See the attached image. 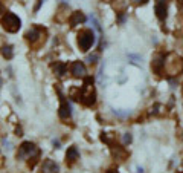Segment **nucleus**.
Instances as JSON below:
<instances>
[{
  "mask_svg": "<svg viewBox=\"0 0 183 173\" xmlns=\"http://www.w3.org/2000/svg\"><path fill=\"white\" fill-rule=\"evenodd\" d=\"M177 173H183V162H182V164H180V167L177 169Z\"/></svg>",
  "mask_w": 183,
  "mask_h": 173,
  "instance_id": "obj_24",
  "label": "nucleus"
},
{
  "mask_svg": "<svg viewBox=\"0 0 183 173\" xmlns=\"http://www.w3.org/2000/svg\"><path fill=\"white\" fill-rule=\"evenodd\" d=\"M52 146H54L55 149H60V141H58V139H54V141H52Z\"/></svg>",
  "mask_w": 183,
  "mask_h": 173,
  "instance_id": "obj_23",
  "label": "nucleus"
},
{
  "mask_svg": "<svg viewBox=\"0 0 183 173\" xmlns=\"http://www.w3.org/2000/svg\"><path fill=\"white\" fill-rule=\"evenodd\" d=\"M160 109H163V106H162V104H159V103H156L153 107H151V114H153V115H159Z\"/></svg>",
  "mask_w": 183,
  "mask_h": 173,
  "instance_id": "obj_17",
  "label": "nucleus"
},
{
  "mask_svg": "<svg viewBox=\"0 0 183 173\" xmlns=\"http://www.w3.org/2000/svg\"><path fill=\"white\" fill-rule=\"evenodd\" d=\"M2 12H3V5L0 3V14H2Z\"/></svg>",
  "mask_w": 183,
  "mask_h": 173,
  "instance_id": "obj_26",
  "label": "nucleus"
},
{
  "mask_svg": "<svg viewBox=\"0 0 183 173\" xmlns=\"http://www.w3.org/2000/svg\"><path fill=\"white\" fill-rule=\"evenodd\" d=\"M165 70L168 72L170 77H177L183 70V61L180 57H175L174 54H171L170 57H166V66Z\"/></svg>",
  "mask_w": 183,
  "mask_h": 173,
  "instance_id": "obj_5",
  "label": "nucleus"
},
{
  "mask_svg": "<svg viewBox=\"0 0 183 173\" xmlns=\"http://www.w3.org/2000/svg\"><path fill=\"white\" fill-rule=\"evenodd\" d=\"M52 69L57 77H64V74L67 72V64L63 61H55V64H52Z\"/></svg>",
  "mask_w": 183,
  "mask_h": 173,
  "instance_id": "obj_14",
  "label": "nucleus"
},
{
  "mask_svg": "<svg viewBox=\"0 0 183 173\" xmlns=\"http://www.w3.org/2000/svg\"><path fill=\"white\" fill-rule=\"evenodd\" d=\"M180 3H182V5H183V0H180Z\"/></svg>",
  "mask_w": 183,
  "mask_h": 173,
  "instance_id": "obj_30",
  "label": "nucleus"
},
{
  "mask_svg": "<svg viewBox=\"0 0 183 173\" xmlns=\"http://www.w3.org/2000/svg\"><path fill=\"white\" fill-rule=\"evenodd\" d=\"M26 40L28 42H31L32 45L37 43V42H40L41 40V37H43V31H41V28H38V26H34V28H31L28 32H26Z\"/></svg>",
  "mask_w": 183,
  "mask_h": 173,
  "instance_id": "obj_9",
  "label": "nucleus"
},
{
  "mask_svg": "<svg viewBox=\"0 0 183 173\" xmlns=\"http://www.w3.org/2000/svg\"><path fill=\"white\" fill-rule=\"evenodd\" d=\"M118 22H119V23H124V22H125V14H119Z\"/></svg>",
  "mask_w": 183,
  "mask_h": 173,
  "instance_id": "obj_22",
  "label": "nucleus"
},
{
  "mask_svg": "<svg viewBox=\"0 0 183 173\" xmlns=\"http://www.w3.org/2000/svg\"><path fill=\"white\" fill-rule=\"evenodd\" d=\"M2 26L8 31V32H11V34H14V32H17L20 28H22V20L14 14V12H5L3 14V17H2Z\"/></svg>",
  "mask_w": 183,
  "mask_h": 173,
  "instance_id": "obj_3",
  "label": "nucleus"
},
{
  "mask_svg": "<svg viewBox=\"0 0 183 173\" xmlns=\"http://www.w3.org/2000/svg\"><path fill=\"white\" fill-rule=\"evenodd\" d=\"M122 141H124V144H125V146L131 144V141H133V137H131V133H124V137H122Z\"/></svg>",
  "mask_w": 183,
  "mask_h": 173,
  "instance_id": "obj_19",
  "label": "nucleus"
},
{
  "mask_svg": "<svg viewBox=\"0 0 183 173\" xmlns=\"http://www.w3.org/2000/svg\"><path fill=\"white\" fill-rule=\"evenodd\" d=\"M154 12H156V17L159 19L160 22H165L166 17H168V6H166V3H163V2H156Z\"/></svg>",
  "mask_w": 183,
  "mask_h": 173,
  "instance_id": "obj_10",
  "label": "nucleus"
},
{
  "mask_svg": "<svg viewBox=\"0 0 183 173\" xmlns=\"http://www.w3.org/2000/svg\"><path fill=\"white\" fill-rule=\"evenodd\" d=\"M90 22L93 23V26H95V29H96V31L102 32V29H101V25H99V22L96 20V17H95V15H90Z\"/></svg>",
  "mask_w": 183,
  "mask_h": 173,
  "instance_id": "obj_16",
  "label": "nucleus"
},
{
  "mask_svg": "<svg viewBox=\"0 0 183 173\" xmlns=\"http://www.w3.org/2000/svg\"><path fill=\"white\" fill-rule=\"evenodd\" d=\"M17 159H29V165L34 167L40 159V150L31 141H24L20 144L17 152Z\"/></svg>",
  "mask_w": 183,
  "mask_h": 173,
  "instance_id": "obj_1",
  "label": "nucleus"
},
{
  "mask_svg": "<svg viewBox=\"0 0 183 173\" xmlns=\"http://www.w3.org/2000/svg\"><path fill=\"white\" fill-rule=\"evenodd\" d=\"M96 42V37H95V32L92 29H84L78 34V46L82 52H87Z\"/></svg>",
  "mask_w": 183,
  "mask_h": 173,
  "instance_id": "obj_4",
  "label": "nucleus"
},
{
  "mask_svg": "<svg viewBox=\"0 0 183 173\" xmlns=\"http://www.w3.org/2000/svg\"><path fill=\"white\" fill-rule=\"evenodd\" d=\"M98 60H99V55H98V54H92V55H89V57H87V61H89V63H96V61H98Z\"/></svg>",
  "mask_w": 183,
  "mask_h": 173,
  "instance_id": "obj_20",
  "label": "nucleus"
},
{
  "mask_svg": "<svg viewBox=\"0 0 183 173\" xmlns=\"http://www.w3.org/2000/svg\"><path fill=\"white\" fill-rule=\"evenodd\" d=\"M43 2H44V0H38V2H37V5H35V8H34V12H38L40 6L43 5Z\"/></svg>",
  "mask_w": 183,
  "mask_h": 173,
  "instance_id": "obj_21",
  "label": "nucleus"
},
{
  "mask_svg": "<svg viewBox=\"0 0 183 173\" xmlns=\"http://www.w3.org/2000/svg\"><path fill=\"white\" fill-rule=\"evenodd\" d=\"M86 20H87V17L81 11H73L70 14V17H69V25L72 28H75V26H78L80 23H84Z\"/></svg>",
  "mask_w": 183,
  "mask_h": 173,
  "instance_id": "obj_11",
  "label": "nucleus"
},
{
  "mask_svg": "<svg viewBox=\"0 0 183 173\" xmlns=\"http://www.w3.org/2000/svg\"><path fill=\"white\" fill-rule=\"evenodd\" d=\"M78 158H80V152H78V149H76L75 146L69 147L67 153H66V162H69V164H73L75 161H78Z\"/></svg>",
  "mask_w": 183,
  "mask_h": 173,
  "instance_id": "obj_13",
  "label": "nucleus"
},
{
  "mask_svg": "<svg viewBox=\"0 0 183 173\" xmlns=\"http://www.w3.org/2000/svg\"><path fill=\"white\" fill-rule=\"evenodd\" d=\"M57 93L60 97V109H58V115L61 120H67L72 116V109H70V104L67 103L66 97L63 95V92L60 91V87H57Z\"/></svg>",
  "mask_w": 183,
  "mask_h": 173,
  "instance_id": "obj_6",
  "label": "nucleus"
},
{
  "mask_svg": "<svg viewBox=\"0 0 183 173\" xmlns=\"http://www.w3.org/2000/svg\"><path fill=\"white\" fill-rule=\"evenodd\" d=\"M136 170H137V173H144V169H142V167H137Z\"/></svg>",
  "mask_w": 183,
  "mask_h": 173,
  "instance_id": "obj_25",
  "label": "nucleus"
},
{
  "mask_svg": "<svg viewBox=\"0 0 183 173\" xmlns=\"http://www.w3.org/2000/svg\"><path fill=\"white\" fill-rule=\"evenodd\" d=\"M105 2H113V0H105Z\"/></svg>",
  "mask_w": 183,
  "mask_h": 173,
  "instance_id": "obj_29",
  "label": "nucleus"
},
{
  "mask_svg": "<svg viewBox=\"0 0 183 173\" xmlns=\"http://www.w3.org/2000/svg\"><path fill=\"white\" fill-rule=\"evenodd\" d=\"M128 58L131 60V63H133V64H137V66H139V61H142V57L134 55V54H128Z\"/></svg>",
  "mask_w": 183,
  "mask_h": 173,
  "instance_id": "obj_18",
  "label": "nucleus"
},
{
  "mask_svg": "<svg viewBox=\"0 0 183 173\" xmlns=\"http://www.w3.org/2000/svg\"><path fill=\"white\" fill-rule=\"evenodd\" d=\"M70 74L75 77V78H84L87 70H86V66L82 61H73L70 64Z\"/></svg>",
  "mask_w": 183,
  "mask_h": 173,
  "instance_id": "obj_8",
  "label": "nucleus"
},
{
  "mask_svg": "<svg viewBox=\"0 0 183 173\" xmlns=\"http://www.w3.org/2000/svg\"><path fill=\"white\" fill-rule=\"evenodd\" d=\"M165 66H166V55L163 52L156 54L153 61H151V70L156 74V75H162L165 72Z\"/></svg>",
  "mask_w": 183,
  "mask_h": 173,
  "instance_id": "obj_7",
  "label": "nucleus"
},
{
  "mask_svg": "<svg viewBox=\"0 0 183 173\" xmlns=\"http://www.w3.org/2000/svg\"><path fill=\"white\" fill-rule=\"evenodd\" d=\"M82 80H84V84L80 89V101L84 106L92 107L96 103V92H95V87H93V81L95 80H93V77H87V75Z\"/></svg>",
  "mask_w": 183,
  "mask_h": 173,
  "instance_id": "obj_2",
  "label": "nucleus"
},
{
  "mask_svg": "<svg viewBox=\"0 0 183 173\" xmlns=\"http://www.w3.org/2000/svg\"><path fill=\"white\" fill-rule=\"evenodd\" d=\"M0 52H2V55L6 58V60H11L14 57V47L11 45H5V46L0 49Z\"/></svg>",
  "mask_w": 183,
  "mask_h": 173,
  "instance_id": "obj_15",
  "label": "nucleus"
},
{
  "mask_svg": "<svg viewBox=\"0 0 183 173\" xmlns=\"http://www.w3.org/2000/svg\"><path fill=\"white\" fill-rule=\"evenodd\" d=\"M41 172L43 173H58L60 172V165L52 159H44L41 164Z\"/></svg>",
  "mask_w": 183,
  "mask_h": 173,
  "instance_id": "obj_12",
  "label": "nucleus"
},
{
  "mask_svg": "<svg viewBox=\"0 0 183 173\" xmlns=\"http://www.w3.org/2000/svg\"><path fill=\"white\" fill-rule=\"evenodd\" d=\"M107 173H119V172H116V170H108Z\"/></svg>",
  "mask_w": 183,
  "mask_h": 173,
  "instance_id": "obj_27",
  "label": "nucleus"
},
{
  "mask_svg": "<svg viewBox=\"0 0 183 173\" xmlns=\"http://www.w3.org/2000/svg\"><path fill=\"white\" fill-rule=\"evenodd\" d=\"M156 2H163V3H166L168 0H156Z\"/></svg>",
  "mask_w": 183,
  "mask_h": 173,
  "instance_id": "obj_28",
  "label": "nucleus"
}]
</instances>
